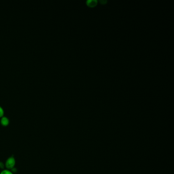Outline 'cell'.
<instances>
[{"instance_id":"obj_5","label":"cell","mask_w":174,"mask_h":174,"mask_svg":"<svg viewBox=\"0 0 174 174\" xmlns=\"http://www.w3.org/2000/svg\"><path fill=\"white\" fill-rule=\"evenodd\" d=\"M4 113V112L3 109L2 108V107L0 106V118L3 117Z\"/></svg>"},{"instance_id":"obj_2","label":"cell","mask_w":174,"mask_h":174,"mask_svg":"<svg viewBox=\"0 0 174 174\" xmlns=\"http://www.w3.org/2000/svg\"><path fill=\"white\" fill-rule=\"evenodd\" d=\"M1 125H2L3 126L6 127V126H7L9 125V119L7 118V117H1Z\"/></svg>"},{"instance_id":"obj_3","label":"cell","mask_w":174,"mask_h":174,"mask_svg":"<svg viewBox=\"0 0 174 174\" xmlns=\"http://www.w3.org/2000/svg\"><path fill=\"white\" fill-rule=\"evenodd\" d=\"M86 3L90 7H94L97 4V1H96V0H88L86 2Z\"/></svg>"},{"instance_id":"obj_1","label":"cell","mask_w":174,"mask_h":174,"mask_svg":"<svg viewBox=\"0 0 174 174\" xmlns=\"http://www.w3.org/2000/svg\"><path fill=\"white\" fill-rule=\"evenodd\" d=\"M16 164V160L13 157H10L7 159L5 163V167L7 169L11 170L14 167Z\"/></svg>"},{"instance_id":"obj_4","label":"cell","mask_w":174,"mask_h":174,"mask_svg":"<svg viewBox=\"0 0 174 174\" xmlns=\"http://www.w3.org/2000/svg\"><path fill=\"white\" fill-rule=\"evenodd\" d=\"M0 174H13V173L8 170H5L0 173Z\"/></svg>"},{"instance_id":"obj_6","label":"cell","mask_w":174,"mask_h":174,"mask_svg":"<svg viewBox=\"0 0 174 174\" xmlns=\"http://www.w3.org/2000/svg\"><path fill=\"white\" fill-rule=\"evenodd\" d=\"M100 2H101V3L102 4H105L106 3L107 1L106 0H105V1H104V0H101V1H100Z\"/></svg>"}]
</instances>
